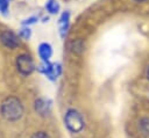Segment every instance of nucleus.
<instances>
[{
    "instance_id": "nucleus-4",
    "label": "nucleus",
    "mask_w": 149,
    "mask_h": 138,
    "mask_svg": "<svg viewBox=\"0 0 149 138\" xmlns=\"http://www.w3.org/2000/svg\"><path fill=\"white\" fill-rule=\"evenodd\" d=\"M40 71L47 75L48 79L55 81L62 73V65L59 63H42Z\"/></svg>"
},
{
    "instance_id": "nucleus-15",
    "label": "nucleus",
    "mask_w": 149,
    "mask_h": 138,
    "mask_svg": "<svg viewBox=\"0 0 149 138\" xmlns=\"http://www.w3.org/2000/svg\"><path fill=\"white\" fill-rule=\"evenodd\" d=\"M48 20H49L48 16H47V17H43V22H48Z\"/></svg>"
},
{
    "instance_id": "nucleus-9",
    "label": "nucleus",
    "mask_w": 149,
    "mask_h": 138,
    "mask_svg": "<svg viewBox=\"0 0 149 138\" xmlns=\"http://www.w3.org/2000/svg\"><path fill=\"white\" fill-rule=\"evenodd\" d=\"M44 8L50 14H57L61 9V6L57 2V0H47V2L44 5Z\"/></svg>"
},
{
    "instance_id": "nucleus-1",
    "label": "nucleus",
    "mask_w": 149,
    "mask_h": 138,
    "mask_svg": "<svg viewBox=\"0 0 149 138\" xmlns=\"http://www.w3.org/2000/svg\"><path fill=\"white\" fill-rule=\"evenodd\" d=\"M0 114L8 122L19 121L24 114V107L16 96H7L0 104Z\"/></svg>"
},
{
    "instance_id": "nucleus-8",
    "label": "nucleus",
    "mask_w": 149,
    "mask_h": 138,
    "mask_svg": "<svg viewBox=\"0 0 149 138\" xmlns=\"http://www.w3.org/2000/svg\"><path fill=\"white\" fill-rule=\"evenodd\" d=\"M38 56L42 60V63H49L51 56H52V48L49 43H41L38 45Z\"/></svg>"
},
{
    "instance_id": "nucleus-18",
    "label": "nucleus",
    "mask_w": 149,
    "mask_h": 138,
    "mask_svg": "<svg viewBox=\"0 0 149 138\" xmlns=\"http://www.w3.org/2000/svg\"><path fill=\"white\" fill-rule=\"evenodd\" d=\"M1 1H2V0H0V3H1Z\"/></svg>"
},
{
    "instance_id": "nucleus-3",
    "label": "nucleus",
    "mask_w": 149,
    "mask_h": 138,
    "mask_svg": "<svg viewBox=\"0 0 149 138\" xmlns=\"http://www.w3.org/2000/svg\"><path fill=\"white\" fill-rule=\"evenodd\" d=\"M16 68L17 71L24 75V77H28L30 75L34 70H35V64H34V60L33 58L29 56V55H26V53H22V55H19L16 57Z\"/></svg>"
},
{
    "instance_id": "nucleus-2",
    "label": "nucleus",
    "mask_w": 149,
    "mask_h": 138,
    "mask_svg": "<svg viewBox=\"0 0 149 138\" xmlns=\"http://www.w3.org/2000/svg\"><path fill=\"white\" fill-rule=\"evenodd\" d=\"M64 123L69 131L78 133L84 129L85 122L81 114L76 109H69L64 115Z\"/></svg>"
},
{
    "instance_id": "nucleus-11",
    "label": "nucleus",
    "mask_w": 149,
    "mask_h": 138,
    "mask_svg": "<svg viewBox=\"0 0 149 138\" xmlns=\"http://www.w3.org/2000/svg\"><path fill=\"white\" fill-rule=\"evenodd\" d=\"M20 37H22L23 39H29L31 37V30L29 29V27H23L20 30Z\"/></svg>"
},
{
    "instance_id": "nucleus-10",
    "label": "nucleus",
    "mask_w": 149,
    "mask_h": 138,
    "mask_svg": "<svg viewBox=\"0 0 149 138\" xmlns=\"http://www.w3.org/2000/svg\"><path fill=\"white\" fill-rule=\"evenodd\" d=\"M140 128L143 131V133L149 135V118L148 117H144L140 121Z\"/></svg>"
},
{
    "instance_id": "nucleus-13",
    "label": "nucleus",
    "mask_w": 149,
    "mask_h": 138,
    "mask_svg": "<svg viewBox=\"0 0 149 138\" xmlns=\"http://www.w3.org/2000/svg\"><path fill=\"white\" fill-rule=\"evenodd\" d=\"M37 21H38V19H37L36 16H30V17L23 20V21H22V24L26 26V27H28L29 24H34V23H36Z\"/></svg>"
},
{
    "instance_id": "nucleus-14",
    "label": "nucleus",
    "mask_w": 149,
    "mask_h": 138,
    "mask_svg": "<svg viewBox=\"0 0 149 138\" xmlns=\"http://www.w3.org/2000/svg\"><path fill=\"white\" fill-rule=\"evenodd\" d=\"M30 138H50V137H49V135H48L47 132H44V131H37V132L33 133Z\"/></svg>"
},
{
    "instance_id": "nucleus-5",
    "label": "nucleus",
    "mask_w": 149,
    "mask_h": 138,
    "mask_svg": "<svg viewBox=\"0 0 149 138\" xmlns=\"http://www.w3.org/2000/svg\"><path fill=\"white\" fill-rule=\"evenodd\" d=\"M0 41H1V43L6 48L12 49V50L16 49L20 45L19 37L13 31H10V30H3V31H1L0 32Z\"/></svg>"
},
{
    "instance_id": "nucleus-12",
    "label": "nucleus",
    "mask_w": 149,
    "mask_h": 138,
    "mask_svg": "<svg viewBox=\"0 0 149 138\" xmlns=\"http://www.w3.org/2000/svg\"><path fill=\"white\" fill-rule=\"evenodd\" d=\"M84 50V45L80 41H77L73 43V46H72V51L73 52H81Z\"/></svg>"
},
{
    "instance_id": "nucleus-17",
    "label": "nucleus",
    "mask_w": 149,
    "mask_h": 138,
    "mask_svg": "<svg viewBox=\"0 0 149 138\" xmlns=\"http://www.w3.org/2000/svg\"><path fill=\"white\" fill-rule=\"evenodd\" d=\"M134 1H137V2H142V1H144V0H134Z\"/></svg>"
},
{
    "instance_id": "nucleus-6",
    "label": "nucleus",
    "mask_w": 149,
    "mask_h": 138,
    "mask_svg": "<svg viewBox=\"0 0 149 138\" xmlns=\"http://www.w3.org/2000/svg\"><path fill=\"white\" fill-rule=\"evenodd\" d=\"M51 106L52 102L49 99H44V97H40L35 101V110L37 114H40L41 116H47L50 114L51 111Z\"/></svg>"
},
{
    "instance_id": "nucleus-19",
    "label": "nucleus",
    "mask_w": 149,
    "mask_h": 138,
    "mask_svg": "<svg viewBox=\"0 0 149 138\" xmlns=\"http://www.w3.org/2000/svg\"><path fill=\"white\" fill-rule=\"evenodd\" d=\"M65 1H70V0H65Z\"/></svg>"
},
{
    "instance_id": "nucleus-16",
    "label": "nucleus",
    "mask_w": 149,
    "mask_h": 138,
    "mask_svg": "<svg viewBox=\"0 0 149 138\" xmlns=\"http://www.w3.org/2000/svg\"><path fill=\"white\" fill-rule=\"evenodd\" d=\"M147 78H148V80H149V67H148V70H147Z\"/></svg>"
},
{
    "instance_id": "nucleus-7",
    "label": "nucleus",
    "mask_w": 149,
    "mask_h": 138,
    "mask_svg": "<svg viewBox=\"0 0 149 138\" xmlns=\"http://www.w3.org/2000/svg\"><path fill=\"white\" fill-rule=\"evenodd\" d=\"M58 27H59V35L62 38H65L70 28V12L65 10L58 19Z\"/></svg>"
}]
</instances>
